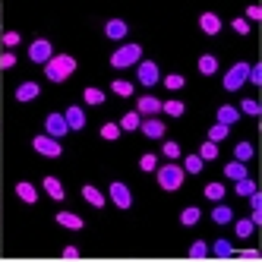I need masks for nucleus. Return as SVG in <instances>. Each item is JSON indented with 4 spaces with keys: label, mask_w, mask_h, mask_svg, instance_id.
I'll list each match as a JSON object with an SVG mask.
<instances>
[{
    "label": "nucleus",
    "mask_w": 262,
    "mask_h": 262,
    "mask_svg": "<svg viewBox=\"0 0 262 262\" xmlns=\"http://www.w3.org/2000/svg\"><path fill=\"white\" fill-rule=\"evenodd\" d=\"M73 70H76V57H70V54H54V57L45 63V76L51 82H63Z\"/></svg>",
    "instance_id": "1"
},
{
    "label": "nucleus",
    "mask_w": 262,
    "mask_h": 262,
    "mask_svg": "<svg viewBox=\"0 0 262 262\" xmlns=\"http://www.w3.org/2000/svg\"><path fill=\"white\" fill-rule=\"evenodd\" d=\"M158 183H161V190H167V193L180 190V183H183V167H180V164H164V167H158Z\"/></svg>",
    "instance_id": "2"
},
{
    "label": "nucleus",
    "mask_w": 262,
    "mask_h": 262,
    "mask_svg": "<svg viewBox=\"0 0 262 262\" xmlns=\"http://www.w3.org/2000/svg\"><path fill=\"white\" fill-rule=\"evenodd\" d=\"M139 57H142V48L139 45H123V48H117L114 54H111V67H117V70L133 67Z\"/></svg>",
    "instance_id": "3"
},
{
    "label": "nucleus",
    "mask_w": 262,
    "mask_h": 262,
    "mask_svg": "<svg viewBox=\"0 0 262 262\" xmlns=\"http://www.w3.org/2000/svg\"><path fill=\"white\" fill-rule=\"evenodd\" d=\"M32 148L45 158H60L63 148H60V139H51V136H35L32 139Z\"/></svg>",
    "instance_id": "4"
},
{
    "label": "nucleus",
    "mask_w": 262,
    "mask_h": 262,
    "mask_svg": "<svg viewBox=\"0 0 262 262\" xmlns=\"http://www.w3.org/2000/svg\"><path fill=\"white\" fill-rule=\"evenodd\" d=\"M247 73H250V63H234L228 73H224V89H228V92H237L243 82H247Z\"/></svg>",
    "instance_id": "5"
},
{
    "label": "nucleus",
    "mask_w": 262,
    "mask_h": 262,
    "mask_svg": "<svg viewBox=\"0 0 262 262\" xmlns=\"http://www.w3.org/2000/svg\"><path fill=\"white\" fill-rule=\"evenodd\" d=\"M29 57H32V63H48V60L54 57V48H51V41H48V38L32 41V45H29Z\"/></svg>",
    "instance_id": "6"
},
{
    "label": "nucleus",
    "mask_w": 262,
    "mask_h": 262,
    "mask_svg": "<svg viewBox=\"0 0 262 262\" xmlns=\"http://www.w3.org/2000/svg\"><path fill=\"white\" fill-rule=\"evenodd\" d=\"M111 202H114L117 209H129V205H133V193H129V186L120 183V180H114V183H111Z\"/></svg>",
    "instance_id": "7"
},
{
    "label": "nucleus",
    "mask_w": 262,
    "mask_h": 262,
    "mask_svg": "<svg viewBox=\"0 0 262 262\" xmlns=\"http://www.w3.org/2000/svg\"><path fill=\"white\" fill-rule=\"evenodd\" d=\"M136 79H139L142 85L152 89V85H158V82H161V73H158V67H155L152 60H142V63H139V70H136Z\"/></svg>",
    "instance_id": "8"
},
{
    "label": "nucleus",
    "mask_w": 262,
    "mask_h": 262,
    "mask_svg": "<svg viewBox=\"0 0 262 262\" xmlns=\"http://www.w3.org/2000/svg\"><path fill=\"white\" fill-rule=\"evenodd\" d=\"M45 129H48V136H51V139H60V136L70 133V126H67L63 114H48V117H45Z\"/></svg>",
    "instance_id": "9"
},
{
    "label": "nucleus",
    "mask_w": 262,
    "mask_h": 262,
    "mask_svg": "<svg viewBox=\"0 0 262 262\" xmlns=\"http://www.w3.org/2000/svg\"><path fill=\"white\" fill-rule=\"evenodd\" d=\"M161 111V101L155 98V95H142L139 101H136V114H145V117H155Z\"/></svg>",
    "instance_id": "10"
},
{
    "label": "nucleus",
    "mask_w": 262,
    "mask_h": 262,
    "mask_svg": "<svg viewBox=\"0 0 262 262\" xmlns=\"http://www.w3.org/2000/svg\"><path fill=\"white\" fill-rule=\"evenodd\" d=\"M139 126H142V133H145L148 139H161V136L167 133V129H164V123H161L158 117H148V120H142Z\"/></svg>",
    "instance_id": "11"
},
{
    "label": "nucleus",
    "mask_w": 262,
    "mask_h": 262,
    "mask_svg": "<svg viewBox=\"0 0 262 262\" xmlns=\"http://www.w3.org/2000/svg\"><path fill=\"white\" fill-rule=\"evenodd\" d=\"M199 29H202L205 35H218V32H221V19H218L215 13H202V16H199Z\"/></svg>",
    "instance_id": "12"
},
{
    "label": "nucleus",
    "mask_w": 262,
    "mask_h": 262,
    "mask_svg": "<svg viewBox=\"0 0 262 262\" xmlns=\"http://www.w3.org/2000/svg\"><path fill=\"white\" fill-rule=\"evenodd\" d=\"M57 224L60 228H70V231H82L85 228V221L79 215H73V212H57Z\"/></svg>",
    "instance_id": "13"
},
{
    "label": "nucleus",
    "mask_w": 262,
    "mask_h": 262,
    "mask_svg": "<svg viewBox=\"0 0 262 262\" xmlns=\"http://www.w3.org/2000/svg\"><path fill=\"white\" fill-rule=\"evenodd\" d=\"M82 199L89 202V205H95V209H104V193L98 190V186H82Z\"/></svg>",
    "instance_id": "14"
},
{
    "label": "nucleus",
    "mask_w": 262,
    "mask_h": 262,
    "mask_svg": "<svg viewBox=\"0 0 262 262\" xmlns=\"http://www.w3.org/2000/svg\"><path fill=\"white\" fill-rule=\"evenodd\" d=\"M63 120H67V126H70V129H82V126H85V114H82V107H67Z\"/></svg>",
    "instance_id": "15"
},
{
    "label": "nucleus",
    "mask_w": 262,
    "mask_h": 262,
    "mask_svg": "<svg viewBox=\"0 0 262 262\" xmlns=\"http://www.w3.org/2000/svg\"><path fill=\"white\" fill-rule=\"evenodd\" d=\"M38 95H41L38 82H23L19 89H16V101H32V98H38Z\"/></svg>",
    "instance_id": "16"
},
{
    "label": "nucleus",
    "mask_w": 262,
    "mask_h": 262,
    "mask_svg": "<svg viewBox=\"0 0 262 262\" xmlns=\"http://www.w3.org/2000/svg\"><path fill=\"white\" fill-rule=\"evenodd\" d=\"M237 117H240V111H237V107H231V104L218 107V123H221V126H234Z\"/></svg>",
    "instance_id": "17"
},
{
    "label": "nucleus",
    "mask_w": 262,
    "mask_h": 262,
    "mask_svg": "<svg viewBox=\"0 0 262 262\" xmlns=\"http://www.w3.org/2000/svg\"><path fill=\"white\" fill-rule=\"evenodd\" d=\"M45 193H48L51 199H57V202L67 196V193H63V183H60L57 177H45Z\"/></svg>",
    "instance_id": "18"
},
{
    "label": "nucleus",
    "mask_w": 262,
    "mask_h": 262,
    "mask_svg": "<svg viewBox=\"0 0 262 262\" xmlns=\"http://www.w3.org/2000/svg\"><path fill=\"white\" fill-rule=\"evenodd\" d=\"M104 35H107V38H114V41H120L123 35H126V23H123V19H111V23L104 26Z\"/></svg>",
    "instance_id": "19"
},
{
    "label": "nucleus",
    "mask_w": 262,
    "mask_h": 262,
    "mask_svg": "<svg viewBox=\"0 0 262 262\" xmlns=\"http://www.w3.org/2000/svg\"><path fill=\"white\" fill-rule=\"evenodd\" d=\"M224 177H228V180H243V177H247V164H243V161L224 164Z\"/></svg>",
    "instance_id": "20"
},
{
    "label": "nucleus",
    "mask_w": 262,
    "mask_h": 262,
    "mask_svg": "<svg viewBox=\"0 0 262 262\" xmlns=\"http://www.w3.org/2000/svg\"><path fill=\"white\" fill-rule=\"evenodd\" d=\"M16 196H19L23 202H29V205H32L35 199H38V193H35V186H32V183H26V180H23V183H16Z\"/></svg>",
    "instance_id": "21"
},
{
    "label": "nucleus",
    "mask_w": 262,
    "mask_h": 262,
    "mask_svg": "<svg viewBox=\"0 0 262 262\" xmlns=\"http://www.w3.org/2000/svg\"><path fill=\"white\" fill-rule=\"evenodd\" d=\"M215 70H218V57H212V54H202V57H199V73H202V76H212Z\"/></svg>",
    "instance_id": "22"
},
{
    "label": "nucleus",
    "mask_w": 262,
    "mask_h": 262,
    "mask_svg": "<svg viewBox=\"0 0 262 262\" xmlns=\"http://www.w3.org/2000/svg\"><path fill=\"white\" fill-rule=\"evenodd\" d=\"M212 221H215V224H231V221H234V209H228V205H218V209L212 212Z\"/></svg>",
    "instance_id": "23"
},
{
    "label": "nucleus",
    "mask_w": 262,
    "mask_h": 262,
    "mask_svg": "<svg viewBox=\"0 0 262 262\" xmlns=\"http://www.w3.org/2000/svg\"><path fill=\"white\" fill-rule=\"evenodd\" d=\"M196 221H199V209H196V205H186V209L180 212V224H183V228H193Z\"/></svg>",
    "instance_id": "24"
},
{
    "label": "nucleus",
    "mask_w": 262,
    "mask_h": 262,
    "mask_svg": "<svg viewBox=\"0 0 262 262\" xmlns=\"http://www.w3.org/2000/svg\"><path fill=\"white\" fill-rule=\"evenodd\" d=\"M111 89H114V95H120V98L133 95V82H129V79H114V82H111Z\"/></svg>",
    "instance_id": "25"
},
{
    "label": "nucleus",
    "mask_w": 262,
    "mask_h": 262,
    "mask_svg": "<svg viewBox=\"0 0 262 262\" xmlns=\"http://www.w3.org/2000/svg\"><path fill=\"white\" fill-rule=\"evenodd\" d=\"M161 111H164L167 117H183V111H186V104L174 98V101H164V104H161Z\"/></svg>",
    "instance_id": "26"
},
{
    "label": "nucleus",
    "mask_w": 262,
    "mask_h": 262,
    "mask_svg": "<svg viewBox=\"0 0 262 262\" xmlns=\"http://www.w3.org/2000/svg\"><path fill=\"white\" fill-rule=\"evenodd\" d=\"M212 253H215L218 259H231V256H234V247H231V240H215Z\"/></svg>",
    "instance_id": "27"
},
{
    "label": "nucleus",
    "mask_w": 262,
    "mask_h": 262,
    "mask_svg": "<svg viewBox=\"0 0 262 262\" xmlns=\"http://www.w3.org/2000/svg\"><path fill=\"white\" fill-rule=\"evenodd\" d=\"M205 199L221 202L224 199V183H205Z\"/></svg>",
    "instance_id": "28"
},
{
    "label": "nucleus",
    "mask_w": 262,
    "mask_h": 262,
    "mask_svg": "<svg viewBox=\"0 0 262 262\" xmlns=\"http://www.w3.org/2000/svg\"><path fill=\"white\" fill-rule=\"evenodd\" d=\"M139 123H142V117L136 114V111H126L123 120H120V129H139Z\"/></svg>",
    "instance_id": "29"
},
{
    "label": "nucleus",
    "mask_w": 262,
    "mask_h": 262,
    "mask_svg": "<svg viewBox=\"0 0 262 262\" xmlns=\"http://www.w3.org/2000/svg\"><path fill=\"white\" fill-rule=\"evenodd\" d=\"M234 158H237V161H243V164H247V161L253 158V145H250V142H240V145L234 148Z\"/></svg>",
    "instance_id": "30"
},
{
    "label": "nucleus",
    "mask_w": 262,
    "mask_h": 262,
    "mask_svg": "<svg viewBox=\"0 0 262 262\" xmlns=\"http://www.w3.org/2000/svg\"><path fill=\"white\" fill-rule=\"evenodd\" d=\"M199 158H202V161H212V158H218V142H202V148H199Z\"/></svg>",
    "instance_id": "31"
},
{
    "label": "nucleus",
    "mask_w": 262,
    "mask_h": 262,
    "mask_svg": "<svg viewBox=\"0 0 262 262\" xmlns=\"http://www.w3.org/2000/svg\"><path fill=\"white\" fill-rule=\"evenodd\" d=\"M199 171H202V158H199V155H186L183 174H199Z\"/></svg>",
    "instance_id": "32"
},
{
    "label": "nucleus",
    "mask_w": 262,
    "mask_h": 262,
    "mask_svg": "<svg viewBox=\"0 0 262 262\" xmlns=\"http://www.w3.org/2000/svg\"><path fill=\"white\" fill-rule=\"evenodd\" d=\"M205 256H209V243H205V240H196L193 247H190V259H205Z\"/></svg>",
    "instance_id": "33"
},
{
    "label": "nucleus",
    "mask_w": 262,
    "mask_h": 262,
    "mask_svg": "<svg viewBox=\"0 0 262 262\" xmlns=\"http://www.w3.org/2000/svg\"><path fill=\"white\" fill-rule=\"evenodd\" d=\"M231 133V126H221V123H215L212 129H209V142H221L224 136Z\"/></svg>",
    "instance_id": "34"
},
{
    "label": "nucleus",
    "mask_w": 262,
    "mask_h": 262,
    "mask_svg": "<svg viewBox=\"0 0 262 262\" xmlns=\"http://www.w3.org/2000/svg\"><path fill=\"white\" fill-rule=\"evenodd\" d=\"M234 190H237V196H250V193L256 190V183H253L250 177H243V180H237V186H234Z\"/></svg>",
    "instance_id": "35"
},
{
    "label": "nucleus",
    "mask_w": 262,
    "mask_h": 262,
    "mask_svg": "<svg viewBox=\"0 0 262 262\" xmlns=\"http://www.w3.org/2000/svg\"><path fill=\"white\" fill-rule=\"evenodd\" d=\"M164 85H167V89H171V92H177V89H183V85H186V79L180 76V73H171V76H167V79H164Z\"/></svg>",
    "instance_id": "36"
},
{
    "label": "nucleus",
    "mask_w": 262,
    "mask_h": 262,
    "mask_svg": "<svg viewBox=\"0 0 262 262\" xmlns=\"http://www.w3.org/2000/svg\"><path fill=\"white\" fill-rule=\"evenodd\" d=\"M101 136H104L107 142H114V139L120 136V126H117V123H104V126H101Z\"/></svg>",
    "instance_id": "37"
},
{
    "label": "nucleus",
    "mask_w": 262,
    "mask_h": 262,
    "mask_svg": "<svg viewBox=\"0 0 262 262\" xmlns=\"http://www.w3.org/2000/svg\"><path fill=\"white\" fill-rule=\"evenodd\" d=\"M101 101H104L101 89H85V104H101Z\"/></svg>",
    "instance_id": "38"
},
{
    "label": "nucleus",
    "mask_w": 262,
    "mask_h": 262,
    "mask_svg": "<svg viewBox=\"0 0 262 262\" xmlns=\"http://www.w3.org/2000/svg\"><path fill=\"white\" fill-rule=\"evenodd\" d=\"M253 228H256V224H253L250 218H247V221H237V237H250Z\"/></svg>",
    "instance_id": "39"
},
{
    "label": "nucleus",
    "mask_w": 262,
    "mask_h": 262,
    "mask_svg": "<svg viewBox=\"0 0 262 262\" xmlns=\"http://www.w3.org/2000/svg\"><path fill=\"white\" fill-rule=\"evenodd\" d=\"M240 111H243V114H250V117H256V114H259V101H253V98H247V101H243V104H240Z\"/></svg>",
    "instance_id": "40"
},
{
    "label": "nucleus",
    "mask_w": 262,
    "mask_h": 262,
    "mask_svg": "<svg viewBox=\"0 0 262 262\" xmlns=\"http://www.w3.org/2000/svg\"><path fill=\"white\" fill-rule=\"evenodd\" d=\"M10 67H16V54H13V51L0 54V70H10Z\"/></svg>",
    "instance_id": "41"
},
{
    "label": "nucleus",
    "mask_w": 262,
    "mask_h": 262,
    "mask_svg": "<svg viewBox=\"0 0 262 262\" xmlns=\"http://www.w3.org/2000/svg\"><path fill=\"white\" fill-rule=\"evenodd\" d=\"M139 167H142V171H155V167H158L155 155H142V158H139Z\"/></svg>",
    "instance_id": "42"
},
{
    "label": "nucleus",
    "mask_w": 262,
    "mask_h": 262,
    "mask_svg": "<svg viewBox=\"0 0 262 262\" xmlns=\"http://www.w3.org/2000/svg\"><path fill=\"white\" fill-rule=\"evenodd\" d=\"M247 82H256V85H262V67H250V73H247Z\"/></svg>",
    "instance_id": "43"
},
{
    "label": "nucleus",
    "mask_w": 262,
    "mask_h": 262,
    "mask_svg": "<svg viewBox=\"0 0 262 262\" xmlns=\"http://www.w3.org/2000/svg\"><path fill=\"white\" fill-rule=\"evenodd\" d=\"M164 158H180V145L177 142H164Z\"/></svg>",
    "instance_id": "44"
},
{
    "label": "nucleus",
    "mask_w": 262,
    "mask_h": 262,
    "mask_svg": "<svg viewBox=\"0 0 262 262\" xmlns=\"http://www.w3.org/2000/svg\"><path fill=\"white\" fill-rule=\"evenodd\" d=\"M4 45L16 48V45H19V32H4Z\"/></svg>",
    "instance_id": "45"
},
{
    "label": "nucleus",
    "mask_w": 262,
    "mask_h": 262,
    "mask_svg": "<svg viewBox=\"0 0 262 262\" xmlns=\"http://www.w3.org/2000/svg\"><path fill=\"white\" fill-rule=\"evenodd\" d=\"M234 32H237V35H247V32H250V23H247V19H234Z\"/></svg>",
    "instance_id": "46"
},
{
    "label": "nucleus",
    "mask_w": 262,
    "mask_h": 262,
    "mask_svg": "<svg viewBox=\"0 0 262 262\" xmlns=\"http://www.w3.org/2000/svg\"><path fill=\"white\" fill-rule=\"evenodd\" d=\"M247 19H262V7H247Z\"/></svg>",
    "instance_id": "47"
},
{
    "label": "nucleus",
    "mask_w": 262,
    "mask_h": 262,
    "mask_svg": "<svg viewBox=\"0 0 262 262\" xmlns=\"http://www.w3.org/2000/svg\"><path fill=\"white\" fill-rule=\"evenodd\" d=\"M250 209H262V196H259L256 190L250 193Z\"/></svg>",
    "instance_id": "48"
},
{
    "label": "nucleus",
    "mask_w": 262,
    "mask_h": 262,
    "mask_svg": "<svg viewBox=\"0 0 262 262\" xmlns=\"http://www.w3.org/2000/svg\"><path fill=\"white\" fill-rule=\"evenodd\" d=\"M63 259H79V250L76 247H63Z\"/></svg>",
    "instance_id": "49"
},
{
    "label": "nucleus",
    "mask_w": 262,
    "mask_h": 262,
    "mask_svg": "<svg viewBox=\"0 0 262 262\" xmlns=\"http://www.w3.org/2000/svg\"><path fill=\"white\" fill-rule=\"evenodd\" d=\"M237 259H259V253H256V250H247V253H240Z\"/></svg>",
    "instance_id": "50"
},
{
    "label": "nucleus",
    "mask_w": 262,
    "mask_h": 262,
    "mask_svg": "<svg viewBox=\"0 0 262 262\" xmlns=\"http://www.w3.org/2000/svg\"><path fill=\"white\" fill-rule=\"evenodd\" d=\"M253 224H262V209H253V218H250Z\"/></svg>",
    "instance_id": "51"
}]
</instances>
